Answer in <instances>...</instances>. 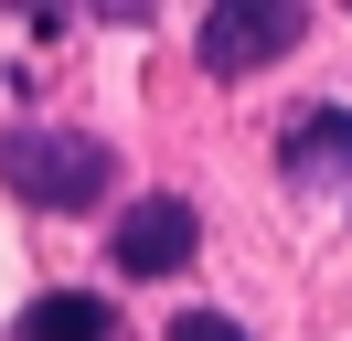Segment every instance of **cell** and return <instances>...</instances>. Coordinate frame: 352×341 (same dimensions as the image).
Wrapping results in <instances>:
<instances>
[{"label":"cell","mask_w":352,"mask_h":341,"mask_svg":"<svg viewBox=\"0 0 352 341\" xmlns=\"http://www.w3.org/2000/svg\"><path fill=\"white\" fill-rule=\"evenodd\" d=\"M0 182L22 192L32 213H86V203H107L118 149L86 139V128H11L0 139Z\"/></svg>","instance_id":"obj_1"},{"label":"cell","mask_w":352,"mask_h":341,"mask_svg":"<svg viewBox=\"0 0 352 341\" xmlns=\"http://www.w3.org/2000/svg\"><path fill=\"white\" fill-rule=\"evenodd\" d=\"M309 32L299 0H224V11H203V75H256V64H278L288 43Z\"/></svg>","instance_id":"obj_2"},{"label":"cell","mask_w":352,"mask_h":341,"mask_svg":"<svg viewBox=\"0 0 352 341\" xmlns=\"http://www.w3.org/2000/svg\"><path fill=\"white\" fill-rule=\"evenodd\" d=\"M192 245H203V213L182 203V192H150V203H129L118 213V277H171V267H192Z\"/></svg>","instance_id":"obj_3"},{"label":"cell","mask_w":352,"mask_h":341,"mask_svg":"<svg viewBox=\"0 0 352 341\" xmlns=\"http://www.w3.org/2000/svg\"><path fill=\"white\" fill-rule=\"evenodd\" d=\"M278 160H288L299 192H331V182L352 170V107H309V118L278 139Z\"/></svg>","instance_id":"obj_4"},{"label":"cell","mask_w":352,"mask_h":341,"mask_svg":"<svg viewBox=\"0 0 352 341\" xmlns=\"http://www.w3.org/2000/svg\"><path fill=\"white\" fill-rule=\"evenodd\" d=\"M11 341H118V309L96 288H43L22 320H11Z\"/></svg>","instance_id":"obj_5"},{"label":"cell","mask_w":352,"mask_h":341,"mask_svg":"<svg viewBox=\"0 0 352 341\" xmlns=\"http://www.w3.org/2000/svg\"><path fill=\"white\" fill-rule=\"evenodd\" d=\"M171 341H256V331H235L224 309H182V320H171Z\"/></svg>","instance_id":"obj_6"}]
</instances>
